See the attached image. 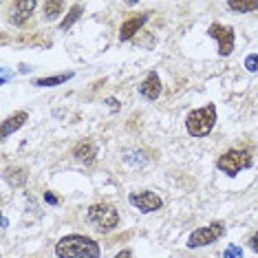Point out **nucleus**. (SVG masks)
<instances>
[{
	"label": "nucleus",
	"instance_id": "4468645a",
	"mask_svg": "<svg viewBox=\"0 0 258 258\" xmlns=\"http://www.w3.org/2000/svg\"><path fill=\"white\" fill-rule=\"evenodd\" d=\"M82 11H84V5H82V3H75L73 7H71V11H69V16H67V18H64V20L60 22V29H62V31H67V29H71V27L75 25V22L80 20Z\"/></svg>",
	"mask_w": 258,
	"mask_h": 258
},
{
	"label": "nucleus",
	"instance_id": "2eb2a0df",
	"mask_svg": "<svg viewBox=\"0 0 258 258\" xmlns=\"http://www.w3.org/2000/svg\"><path fill=\"white\" fill-rule=\"evenodd\" d=\"M64 7H67V5L62 3V0H49V3H44L42 5V9H44V18H57V16L62 14L64 11Z\"/></svg>",
	"mask_w": 258,
	"mask_h": 258
},
{
	"label": "nucleus",
	"instance_id": "f3484780",
	"mask_svg": "<svg viewBox=\"0 0 258 258\" xmlns=\"http://www.w3.org/2000/svg\"><path fill=\"white\" fill-rule=\"evenodd\" d=\"M71 78H73V73H62V75H53V78H40V80H36V86H42V89H46V86H57V84H64V82Z\"/></svg>",
	"mask_w": 258,
	"mask_h": 258
},
{
	"label": "nucleus",
	"instance_id": "f257e3e1",
	"mask_svg": "<svg viewBox=\"0 0 258 258\" xmlns=\"http://www.w3.org/2000/svg\"><path fill=\"white\" fill-rule=\"evenodd\" d=\"M57 258H99V245L89 236L69 234L57 240L55 245Z\"/></svg>",
	"mask_w": 258,
	"mask_h": 258
},
{
	"label": "nucleus",
	"instance_id": "6e6552de",
	"mask_svg": "<svg viewBox=\"0 0 258 258\" xmlns=\"http://www.w3.org/2000/svg\"><path fill=\"white\" fill-rule=\"evenodd\" d=\"M150 16L152 14L148 11V14H139V16H133V18H128L124 25H121V29H119V40H121V42H128V40H133L135 33L142 31V27L150 20Z\"/></svg>",
	"mask_w": 258,
	"mask_h": 258
},
{
	"label": "nucleus",
	"instance_id": "f03ea898",
	"mask_svg": "<svg viewBox=\"0 0 258 258\" xmlns=\"http://www.w3.org/2000/svg\"><path fill=\"white\" fill-rule=\"evenodd\" d=\"M216 124V106L208 104L203 108H197L192 113H187L185 117V131L192 137H205V135L212 133V128Z\"/></svg>",
	"mask_w": 258,
	"mask_h": 258
},
{
	"label": "nucleus",
	"instance_id": "412c9836",
	"mask_svg": "<svg viewBox=\"0 0 258 258\" xmlns=\"http://www.w3.org/2000/svg\"><path fill=\"white\" fill-rule=\"evenodd\" d=\"M249 247H251V249H254L256 254H258V230L254 232V236L249 238Z\"/></svg>",
	"mask_w": 258,
	"mask_h": 258
},
{
	"label": "nucleus",
	"instance_id": "5701e85b",
	"mask_svg": "<svg viewBox=\"0 0 258 258\" xmlns=\"http://www.w3.org/2000/svg\"><path fill=\"white\" fill-rule=\"evenodd\" d=\"M106 104H110V108H117V99H113V97H108Z\"/></svg>",
	"mask_w": 258,
	"mask_h": 258
},
{
	"label": "nucleus",
	"instance_id": "a211bd4d",
	"mask_svg": "<svg viewBox=\"0 0 258 258\" xmlns=\"http://www.w3.org/2000/svg\"><path fill=\"white\" fill-rule=\"evenodd\" d=\"M245 69L249 73H258V53H249L245 57Z\"/></svg>",
	"mask_w": 258,
	"mask_h": 258
},
{
	"label": "nucleus",
	"instance_id": "1a4fd4ad",
	"mask_svg": "<svg viewBox=\"0 0 258 258\" xmlns=\"http://www.w3.org/2000/svg\"><path fill=\"white\" fill-rule=\"evenodd\" d=\"M139 95L150 99V102H155V99L161 95V80H159V75H157V71H150L146 75V80L139 84Z\"/></svg>",
	"mask_w": 258,
	"mask_h": 258
},
{
	"label": "nucleus",
	"instance_id": "dca6fc26",
	"mask_svg": "<svg viewBox=\"0 0 258 258\" xmlns=\"http://www.w3.org/2000/svg\"><path fill=\"white\" fill-rule=\"evenodd\" d=\"M227 9L238 11V14H247V11H256V9H258V0H243V3L230 0V3H227Z\"/></svg>",
	"mask_w": 258,
	"mask_h": 258
},
{
	"label": "nucleus",
	"instance_id": "20e7f679",
	"mask_svg": "<svg viewBox=\"0 0 258 258\" xmlns=\"http://www.w3.org/2000/svg\"><path fill=\"white\" fill-rule=\"evenodd\" d=\"M251 166V155L247 150H238V148H232L216 159V168L221 172H225L227 177H236L240 170L249 168Z\"/></svg>",
	"mask_w": 258,
	"mask_h": 258
},
{
	"label": "nucleus",
	"instance_id": "9d476101",
	"mask_svg": "<svg viewBox=\"0 0 258 258\" xmlns=\"http://www.w3.org/2000/svg\"><path fill=\"white\" fill-rule=\"evenodd\" d=\"M38 3L36 0H18V3L14 5V16H11V22L14 25H25L29 20V16H33V11H36Z\"/></svg>",
	"mask_w": 258,
	"mask_h": 258
},
{
	"label": "nucleus",
	"instance_id": "39448f33",
	"mask_svg": "<svg viewBox=\"0 0 258 258\" xmlns=\"http://www.w3.org/2000/svg\"><path fill=\"white\" fill-rule=\"evenodd\" d=\"M223 232H225V223L223 221H214L210 225H203L187 236V247L199 249V247H205V245H212L214 240H219L223 236Z\"/></svg>",
	"mask_w": 258,
	"mask_h": 258
},
{
	"label": "nucleus",
	"instance_id": "f8f14e48",
	"mask_svg": "<svg viewBox=\"0 0 258 258\" xmlns=\"http://www.w3.org/2000/svg\"><path fill=\"white\" fill-rule=\"evenodd\" d=\"M29 119V115L25 113V110H20V113H16V115H11L7 117V119L3 121V139H7L9 135H14L18 128L25 126V121Z\"/></svg>",
	"mask_w": 258,
	"mask_h": 258
},
{
	"label": "nucleus",
	"instance_id": "ddd939ff",
	"mask_svg": "<svg viewBox=\"0 0 258 258\" xmlns=\"http://www.w3.org/2000/svg\"><path fill=\"white\" fill-rule=\"evenodd\" d=\"M29 179V170L22 168V166H16V168H7L5 170V181L11 185V187H22Z\"/></svg>",
	"mask_w": 258,
	"mask_h": 258
},
{
	"label": "nucleus",
	"instance_id": "0eeeda50",
	"mask_svg": "<svg viewBox=\"0 0 258 258\" xmlns=\"http://www.w3.org/2000/svg\"><path fill=\"white\" fill-rule=\"evenodd\" d=\"M128 203L135 205V208H137L139 212H144V214L157 212V210H161V208H163L161 197H157L155 192H150V190L131 192V195H128Z\"/></svg>",
	"mask_w": 258,
	"mask_h": 258
},
{
	"label": "nucleus",
	"instance_id": "7ed1b4c3",
	"mask_svg": "<svg viewBox=\"0 0 258 258\" xmlns=\"http://www.w3.org/2000/svg\"><path fill=\"white\" fill-rule=\"evenodd\" d=\"M86 219L95 230L99 232H113L117 225H119V212L108 203H95L89 208L86 212Z\"/></svg>",
	"mask_w": 258,
	"mask_h": 258
},
{
	"label": "nucleus",
	"instance_id": "6ab92c4d",
	"mask_svg": "<svg viewBox=\"0 0 258 258\" xmlns=\"http://www.w3.org/2000/svg\"><path fill=\"white\" fill-rule=\"evenodd\" d=\"M223 258H243V249L238 245H230V247L223 251Z\"/></svg>",
	"mask_w": 258,
	"mask_h": 258
},
{
	"label": "nucleus",
	"instance_id": "4be33fe9",
	"mask_svg": "<svg viewBox=\"0 0 258 258\" xmlns=\"http://www.w3.org/2000/svg\"><path fill=\"white\" fill-rule=\"evenodd\" d=\"M115 258H133V251H131V249H121Z\"/></svg>",
	"mask_w": 258,
	"mask_h": 258
},
{
	"label": "nucleus",
	"instance_id": "9b49d317",
	"mask_svg": "<svg viewBox=\"0 0 258 258\" xmlns=\"http://www.w3.org/2000/svg\"><path fill=\"white\" fill-rule=\"evenodd\" d=\"M73 157L82 163H93L95 157H97V146L93 142H82L73 148Z\"/></svg>",
	"mask_w": 258,
	"mask_h": 258
},
{
	"label": "nucleus",
	"instance_id": "aec40b11",
	"mask_svg": "<svg viewBox=\"0 0 258 258\" xmlns=\"http://www.w3.org/2000/svg\"><path fill=\"white\" fill-rule=\"evenodd\" d=\"M44 201H46V203H51V205H57V203H60V199H57L53 192H46V195H44Z\"/></svg>",
	"mask_w": 258,
	"mask_h": 258
},
{
	"label": "nucleus",
	"instance_id": "423d86ee",
	"mask_svg": "<svg viewBox=\"0 0 258 258\" xmlns=\"http://www.w3.org/2000/svg\"><path fill=\"white\" fill-rule=\"evenodd\" d=\"M208 36L214 38L219 42V53L223 57H227L234 51V29L232 27H225L221 22H214V25L208 27Z\"/></svg>",
	"mask_w": 258,
	"mask_h": 258
}]
</instances>
